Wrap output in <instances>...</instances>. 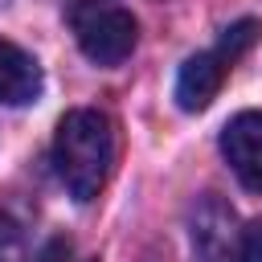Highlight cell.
<instances>
[{
  "label": "cell",
  "instance_id": "cell-1",
  "mask_svg": "<svg viewBox=\"0 0 262 262\" xmlns=\"http://www.w3.org/2000/svg\"><path fill=\"white\" fill-rule=\"evenodd\" d=\"M53 168L74 201H94L115 168V123L94 106L66 111L53 131Z\"/></svg>",
  "mask_w": 262,
  "mask_h": 262
},
{
  "label": "cell",
  "instance_id": "cell-2",
  "mask_svg": "<svg viewBox=\"0 0 262 262\" xmlns=\"http://www.w3.org/2000/svg\"><path fill=\"white\" fill-rule=\"evenodd\" d=\"M196 262H262V221H242L229 201L205 192L188 221Z\"/></svg>",
  "mask_w": 262,
  "mask_h": 262
},
{
  "label": "cell",
  "instance_id": "cell-3",
  "mask_svg": "<svg viewBox=\"0 0 262 262\" xmlns=\"http://www.w3.org/2000/svg\"><path fill=\"white\" fill-rule=\"evenodd\" d=\"M70 25H74V37H78V49L94 66L127 61L135 41H139V25H135L131 8H123L119 0H74Z\"/></svg>",
  "mask_w": 262,
  "mask_h": 262
},
{
  "label": "cell",
  "instance_id": "cell-4",
  "mask_svg": "<svg viewBox=\"0 0 262 262\" xmlns=\"http://www.w3.org/2000/svg\"><path fill=\"white\" fill-rule=\"evenodd\" d=\"M221 156L246 188L262 192V111H242L225 123Z\"/></svg>",
  "mask_w": 262,
  "mask_h": 262
},
{
  "label": "cell",
  "instance_id": "cell-5",
  "mask_svg": "<svg viewBox=\"0 0 262 262\" xmlns=\"http://www.w3.org/2000/svg\"><path fill=\"white\" fill-rule=\"evenodd\" d=\"M225 74H229V61H225L217 49L192 53V57L180 66V74H176V102H180L184 111H205V106L217 98Z\"/></svg>",
  "mask_w": 262,
  "mask_h": 262
},
{
  "label": "cell",
  "instance_id": "cell-6",
  "mask_svg": "<svg viewBox=\"0 0 262 262\" xmlns=\"http://www.w3.org/2000/svg\"><path fill=\"white\" fill-rule=\"evenodd\" d=\"M41 94V66L29 49H20L16 41L0 37V102L4 106H25L37 102Z\"/></svg>",
  "mask_w": 262,
  "mask_h": 262
},
{
  "label": "cell",
  "instance_id": "cell-7",
  "mask_svg": "<svg viewBox=\"0 0 262 262\" xmlns=\"http://www.w3.org/2000/svg\"><path fill=\"white\" fill-rule=\"evenodd\" d=\"M29 229H33V213L4 192L0 196V262H29Z\"/></svg>",
  "mask_w": 262,
  "mask_h": 262
},
{
  "label": "cell",
  "instance_id": "cell-8",
  "mask_svg": "<svg viewBox=\"0 0 262 262\" xmlns=\"http://www.w3.org/2000/svg\"><path fill=\"white\" fill-rule=\"evenodd\" d=\"M258 33H262V25H258V20H237V25H229V29L221 33L217 53H221V57L233 66V61H237V57H242V53H246L254 41H258Z\"/></svg>",
  "mask_w": 262,
  "mask_h": 262
},
{
  "label": "cell",
  "instance_id": "cell-9",
  "mask_svg": "<svg viewBox=\"0 0 262 262\" xmlns=\"http://www.w3.org/2000/svg\"><path fill=\"white\" fill-rule=\"evenodd\" d=\"M66 254H70V237H49L45 250H37L29 262H66Z\"/></svg>",
  "mask_w": 262,
  "mask_h": 262
},
{
  "label": "cell",
  "instance_id": "cell-10",
  "mask_svg": "<svg viewBox=\"0 0 262 262\" xmlns=\"http://www.w3.org/2000/svg\"><path fill=\"white\" fill-rule=\"evenodd\" d=\"M86 262H98V258H86Z\"/></svg>",
  "mask_w": 262,
  "mask_h": 262
}]
</instances>
